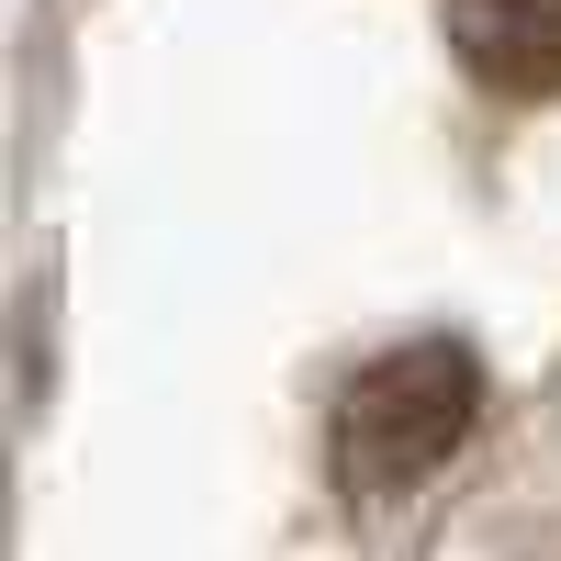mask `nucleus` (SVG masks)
<instances>
[{
    "label": "nucleus",
    "instance_id": "f257e3e1",
    "mask_svg": "<svg viewBox=\"0 0 561 561\" xmlns=\"http://www.w3.org/2000/svg\"><path fill=\"white\" fill-rule=\"evenodd\" d=\"M483 359L460 337H404L337 393V472L359 494H415L438 460L483 427Z\"/></svg>",
    "mask_w": 561,
    "mask_h": 561
},
{
    "label": "nucleus",
    "instance_id": "f03ea898",
    "mask_svg": "<svg viewBox=\"0 0 561 561\" xmlns=\"http://www.w3.org/2000/svg\"><path fill=\"white\" fill-rule=\"evenodd\" d=\"M449 57L505 102H561V0H449Z\"/></svg>",
    "mask_w": 561,
    "mask_h": 561
}]
</instances>
